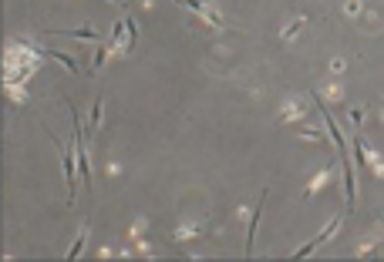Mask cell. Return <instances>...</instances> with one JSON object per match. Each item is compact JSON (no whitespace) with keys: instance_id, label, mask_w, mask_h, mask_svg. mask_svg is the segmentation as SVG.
Returning <instances> with one entry per match:
<instances>
[{"instance_id":"cell-1","label":"cell","mask_w":384,"mask_h":262,"mask_svg":"<svg viewBox=\"0 0 384 262\" xmlns=\"http://www.w3.org/2000/svg\"><path fill=\"white\" fill-rule=\"evenodd\" d=\"M304 114V105L300 101H287V108H283V118H300Z\"/></svg>"},{"instance_id":"cell-2","label":"cell","mask_w":384,"mask_h":262,"mask_svg":"<svg viewBox=\"0 0 384 262\" xmlns=\"http://www.w3.org/2000/svg\"><path fill=\"white\" fill-rule=\"evenodd\" d=\"M304 24H307L304 17H297L293 24H287V31H283V40H290V38H293V34H297V31H300V27H304Z\"/></svg>"},{"instance_id":"cell-3","label":"cell","mask_w":384,"mask_h":262,"mask_svg":"<svg viewBox=\"0 0 384 262\" xmlns=\"http://www.w3.org/2000/svg\"><path fill=\"white\" fill-rule=\"evenodd\" d=\"M324 182H327V168H324V172H320V175H317V179L310 182V192H307V195H313V192H317V188L324 185Z\"/></svg>"},{"instance_id":"cell-4","label":"cell","mask_w":384,"mask_h":262,"mask_svg":"<svg viewBox=\"0 0 384 262\" xmlns=\"http://www.w3.org/2000/svg\"><path fill=\"white\" fill-rule=\"evenodd\" d=\"M98 121H101V101H95V112H91V128H98Z\"/></svg>"}]
</instances>
